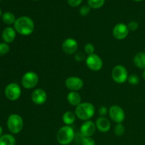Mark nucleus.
Listing matches in <instances>:
<instances>
[{
  "label": "nucleus",
  "instance_id": "nucleus-7",
  "mask_svg": "<svg viewBox=\"0 0 145 145\" xmlns=\"http://www.w3.org/2000/svg\"><path fill=\"white\" fill-rule=\"evenodd\" d=\"M108 114L110 119L113 122L118 123H122L125 119V113L120 106L118 105H113L108 110Z\"/></svg>",
  "mask_w": 145,
  "mask_h": 145
},
{
  "label": "nucleus",
  "instance_id": "nucleus-9",
  "mask_svg": "<svg viewBox=\"0 0 145 145\" xmlns=\"http://www.w3.org/2000/svg\"><path fill=\"white\" fill-rule=\"evenodd\" d=\"M86 65L91 70L97 72V71L101 70L102 69L103 63V60L100 57V56H99L97 54L94 53L93 55H88L86 57Z\"/></svg>",
  "mask_w": 145,
  "mask_h": 145
},
{
  "label": "nucleus",
  "instance_id": "nucleus-13",
  "mask_svg": "<svg viewBox=\"0 0 145 145\" xmlns=\"http://www.w3.org/2000/svg\"><path fill=\"white\" fill-rule=\"evenodd\" d=\"M47 93L42 89H36L31 93V100L35 104L42 105L47 101Z\"/></svg>",
  "mask_w": 145,
  "mask_h": 145
},
{
  "label": "nucleus",
  "instance_id": "nucleus-31",
  "mask_svg": "<svg viewBox=\"0 0 145 145\" xmlns=\"http://www.w3.org/2000/svg\"><path fill=\"white\" fill-rule=\"evenodd\" d=\"M82 145H96V142L91 137H84Z\"/></svg>",
  "mask_w": 145,
  "mask_h": 145
},
{
  "label": "nucleus",
  "instance_id": "nucleus-33",
  "mask_svg": "<svg viewBox=\"0 0 145 145\" xmlns=\"http://www.w3.org/2000/svg\"><path fill=\"white\" fill-rule=\"evenodd\" d=\"M108 113V109L104 106H102L99 109V114L101 117H105Z\"/></svg>",
  "mask_w": 145,
  "mask_h": 145
},
{
  "label": "nucleus",
  "instance_id": "nucleus-5",
  "mask_svg": "<svg viewBox=\"0 0 145 145\" xmlns=\"http://www.w3.org/2000/svg\"><path fill=\"white\" fill-rule=\"evenodd\" d=\"M113 80L117 84H124L128 79V72L123 65H118L113 67L111 72Z\"/></svg>",
  "mask_w": 145,
  "mask_h": 145
},
{
  "label": "nucleus",
  "instance_id": "nucleus-3",
  "mask_svg": "<svg viewBox=\"0 0 145 145\" xmlns=\"http://www.w3.org/2000/svg\"><path fill=\"white\" fill-rule=\"evenodd\" d=\"M75 133L72 126L65 125L60 127L57 133V140L62 145H68L74 140Z\"/></svg>",
  "mask_w": 145,
  "mask_h": 145
},
{
  "label": "nucleus",
  "instance_id": "nucleus-4",
  "mask_svg": "<svg viewBox=\"0 0 145 145\" xmlns=\"http://www.w3.org/2000/svg\"><path fill=\"white\" fill-rule=\"evenodd\" d=\"M7 127L12 134H18L24 128V120L18 114H11L7 119Z\"/></svg>",
  "mask_w": 145,
  "mask_h": 145
},
{
  "label": "nucleus",
  "instance_id": "nucleus-39",
  "mask_svg": "<svg viewBox=\"0 0 145 145\" xmlns=\"http://www.w3.org/2000/svg\"><path fill=\"white\" fill-rule=\"evenodd\" d=\"M0 1H1V0H0Z\"/></svg>",
  "mask_w": 145,
  "mask_h": 145
},
{
  "label": "nucleus",
  "instance_id": "nucleus-1",
  "mask_svg": "<svg viewBox=\"0 0 145 145\" xmlns=\"http://www.w3.org/2000/svg\"><path fill=\"white\" fill-rule=\"evenodd\" d=\"M14 28L20 35L27 36L33 33L35 28V24L32 18L24 16L16 18L14 24Z\"/></svg>",
  "mask_w": 145,
  "mask_h": 145
},
{
  "label": "nucleus",
  "instance_id": "nucleus-20",
  "mask_svg": "<svg viewBox=\"0 0 145 145\" xmlns=\"http://www.w3.org/2000/svg\"><path fill=\"white\" fill-rule=\"evenodd\" d=\"M16 138L12 135L5 134L0 137V145H16Z\"/></svg>",
  "mask_w": 145,
  "mask_h": 145
},
{
  "label": "nucleus",
  "instance_id": "nucleus-32",
  "mask_svg": "<svg viewBox=\"0 0 145 145\" xmlns=\"http://www.w3.org/2000/svg\"><path fill=\"white\" fill-rule=\"evenodd\" d=\"M83 0H67L68 4L71 7H77L82 3Z\"/></svg>",
  "mask_w": 145,
  "mask_h": 145
},
{
  "label": "nucleus",
  "instance_id": "nucleus-30",
  "mask_svg": "<svg viewBox=\"0 0 145 145\" xmlns=\"http://www.w3.org/2000/svg\"><path fill=\"white\" fill-rule=\"evenodd\" d=\"M84 136L82 134V133L79 132V133H75V136H74V141L78 144H82V142H83L84 138Z\"/></svg>",
  "mask_w": 145,
  "mask_h": 145
},
{
  "label": "nucleus",
  "instance_id": "nucleus-25",
  "mask_svg": "<svg viewBox=\"0 0 145 145\" xmlns=\"http://www.w3.org/2000/svg\"><path fill=\"white\" fill-rule=\"evenodd\" d=\"M127 82L130 84L131 85H137L140 82V77L137 76V74H130V76H128V79H127Z\"/></svg>",
  "mask_w": 145,
  "mask_h": 145
},
{
  "label": "nucleus",
  "instance_id": "nucleus-23",
  "mask_svg": "<svg viewBox=\"0 0 145 145\" xmlns=\"http://www.w3.org/2000/svg\"><path fill=\"white\" fill-rule=\"evenodd\" d=\"M114 133L116 135L118 136V137H121L125 133V126L123 125L122 123H118L114 127Z\"/></svg>",
  "mask_w": 145,
  "mask_h": 145
},
{
  "label": "nucleus",
  "instance_id": "nucleus-15",
  "mask_svg": "<svg viewBox=\"0 0 145 145\" xmlns=\"http://www.w3.org/2000/svg\"><path fill=\"white\" fill-rule=\"evenodd\" d=\"M96 129L101 133H107L110 130L111 124L107 118L99 117L96 121Z\"/></svg>",
  "mask_w": 145,
  "mask_h": 145
},
{
  "label": "nucleus",
  "instance_id": "nucleus-11",
  "mask_svg": "<svg viewBox=\"0 0 145 145\" xmlns=\"http://www.w3.org/2000/svg\"><path fill=\"white\" fill-rule=\"evenodd\" d=\"M78 42L74 38H69L65 39L63 41L62 45V49L65 53L67 55H73L75 54L78 50Z\"/></svg>",
  "mask_w": 145,
  "mask_h": 145
},
{
  "label": "nucleus",
  "instance_id": "nucleus-38",
  "mask_svg": "<svg viewBox=\"0 0 145 145\" xmlns=\"http://www.w3.org/2000/svg\"><path fill=\"white\" fill-rule=\"evenodd\" d=\"M33 1H38V0H33Z\"/></svg>",
  "mask_w": 145,
  "mask_h": 145
},
{
  "label": "nucleus",
  "instance_id": "nucleus-2",
  "mask_svg": "<svg viewBox=\"0 0 145 145\" xmlns=\"http://www.w3.org/2000/svg\"><path fill=\"white\" fill-rule=\"evenodd\" d=\"M76 118L83 121L89 120L95 114V107L92 103L89 102L81 103L75 108Z\"/></svg>",
  "mask_w": 145,
  "mask_h": 145
},
{
  "label": "nucleus",
  "instance_id": "nucleus-16",
  "mask_svg": "<svg viewBox=\"0 0 145 145\" xmlns=\"http://www.w3.org/2000/svg\"><path fill=\"white\" fill-rule=\"evenodd\" d=\"M16 36V31L12 27H7L4 28L2 31L1 37L6 43H11L15 40Z\"/></svg>",
  "mask_w": 145,
  "mask_h": 145
},
{
  "label": "nucleus",
  "instance_id": "nucleus-26",
  "mask_svg": "<svg viewBox=\"0 0 145 145\" xmlns=\"http://www.w3.org/2000/svg\"><path fill=\"white\" fill-rule=\"evenodd\" d=\"M95 47L92 43H86L84 46V52L88 55L94 54Z\"/></svg>",
  "mask_w": 145,
  "mask_h": 145
},
{
  "label": "nucleus",
  "instance_id": "nucleus-6",
  "mask_svg": "<svg viewBox=\"0 0 145 145\" xmlns=\"http://www.w3.org/2000/svg\"><path fill=\"white\" fill-rule=\"evenodd\" d=\"M39 82V76L35 72L29 71L23 75L21 84L24 88L26 89H32L38 85Z\"/></svg>",
  "mask_w": 145,
  "mask_h": 145
},
{
  "label": "nucleus",
  "instance_id": "nucleus-18",
  "mask_svg": "<svg viewBox=\"0 0 145 145\" xmlns=\"http://www.w3.org/2000/svg\"><path fill=\"white\" fill-rule=\"evenodd\" d=\"M135 65L141 69H145V52H141L136 54L133 59Z\"/></svg>",
  "mask_w": 145,
  "mask_h": 145
},
{
  "label": "nucleus",
  "instance_id": "nucleus-35",
  "mask_svg": "<svg viewBox=\"0 0 145 145\" xmlns=\"http://www.w3.org/2000/svg\"><path fill=\"white\" fill-rule=\"evenodd\" d=\"M142 77H143V79H144V80L145 81V69H144V72H143V74H142Z\"/></svg>",
  "mask_w": 145,
  "mask_h": 145
},
{
  "label": "nucleus",
  "instance_id": "nucleus-17",
  "mask_svg": "<svg viewBox=\"0 0 145 145\" xmlns=\"http://www.w3.org/2000/svg\"><path fill=\"white\" fill-rule=\"evenodd\" d=\"M68 103L73 106H77L82 103V97L77 91H70L67 96Z\"/></svg>",
  "mask_w": 145,
  "mask_h": 145
},
{
  "label": "nucleus",
  "instance_id": "nucleus-12",
  "mask_svg": "<svg viewBox=\"0 0 145 145\" xmlns=\"http://www.w3.org/2000/svg\"><path fill=\"white\" fill-rule=\"evenodd\" d=\"M129 29L127 25L120 23L116 24L113 29V35L116 39L122 40L127 37L129 34Z\"/></svg>",
  "mask_w": 145,
  "mask_h": 145
},
{
  "label": "nucleus",
  "instance_id": "nucleus-19",
  "mask_svg": "<svg viewBox=\"0 0 145 145\" xmlns=\"http://www.w3.org/2000/svg\"><path fill=\"white\" fill-rule=\"evenodd\" d=\"M76 114L74 112L68 110L66 111L62 116V121L65 123V125H69L71 126L76 120Z\"/></svg>",
  "mask_w": 145,
  "mask_h": 145
},
{
  "label": "nucleus",
  "instance_id": "nucleus-28",
  "mask_svg": "<svg viewBox=\"0 0 145 145\" xmlns=\"http://www.w3.org/2000/svg\"><path fill=\"white\" fill-rule=\"evenodd\" d=\"M74 59H76L77 62H83L84 60H85V59H86V55H85L84 52L79 51V52H76V53H75Z\"/></svg>",
  "mask_w": 145,
  "mask_h": 145
},
{
  "label": "nucleus",
  "instance_id": "nucleus-37",
  "mask_svg": "<svg viewBox=\"0 0 145 145\" xmlns=\"http://www.w3.org/2000/svg\"><path fill=\"white\" fill-rule=\"evenodd\" d=\"M1 15H2V13H1V10L0 9V17L1 16Z\"/></svg>",
  "mask_w": 145,
  "mask_h": 145
},
{
  "label": "nucleus",
  "instance_id": "nucleus-34",
  "mask_svg": "<svg viewBox=\"0 0 145 145\" xmlns=\"http://www.w3.org/2000/svg\"><path fill=\"white\" fill-rule=\"evenodd\" d=\"M2 134H3V128L0 126V137H1V135H3Z\"/></svg>",
  "mask_w": 145,
  "mask_h": 145
},
{
  "label": "nucleus",
  "instance_id": "nucleus-14",
  "mask_svg": "<svg viewBox=\"0 0 145 145\" xmlns=\"http://www.w3.org/2000/svg\"><path fill=\"white\" fill-rule=\"evenodd\" d=\"M96 123H93L91 120H87V121L84 122L80 127V133L84 136L86 137H91L96 132Z\"/></svg>",
  "mask_w": 145,
  "mask_h": 145
},
{
  "label": "nucleus",
  "instance_id": "nucleus-24",
  "mask_svg": "<svg viewBox=\"0 0 145 145\" xmlns=\"http://www.w3.org/2000/svg\"><path fill=\"white\" fill-rule=\"evenodd\" d=\"M10 47L8 43L6 42H0V56L5 55L9 52Z\"/></svg>",
  "mask_w": 145,
  "mask_h": 145
},
{
  "label": "nucleus",
  "instance_id": "nucleus-21",
  "mask_svg": "<svg viewBox=\"0 0 145 145\" xmlns=\"http://www.w3.org/2000/svg\"><path fill=\"white\" fill-rule=\"evenodd\" d=\"M16 17L14 14L9 11H7V12L4 13L2 14V21L4 23L7 25H12L14 24L16 21Z\"/></svg>",
  "mask_w": 145,
  "mask_h": 145
},
{
  "label": "nucleus",
  "instance_id": "nucleus-8",
  "mask_svg": "<svg viewBox=\"0 0 145 145\" xmlns=\"http://www.w3.org/2000/svg\"><path fill=\"white\" fill-rule=\"evenodd\" d=\"M4 93L8 100L14 101L18 100L21 96V89L16 83H10L6 86Z\"/></svg>",
  "mask_w": 145,
  "mask_h": 145
},
{
  "label": "nucleus",
  "instance_id": "nucleus-10",
  "mask_svg": "<svg viewBox=\"0 0 145 145\" xmlns=\"http://www.w3.org/2000/svg\"><path fill=\"white\" fill-rule=\"evenodd\" d=\"M65 86L70 91H78L84 86V81L78 76H69L65 80Z\"/></svg>",
  "mask_w": 145,
  "mask_h": 145
},
{
  "label": "nucleus",
  "instance_id": "nucleus-27",
  "mask_svg": "<svg viewBox=\"0 0 145 145\" xmlns=\"http://www.w3.org/2000/svg\"><path fill=\"white\" fill-rule=\"evenodd\" d=\"M91 8L88 5H84L79 8V14L82 16H86L90 13Z\"/></svg>",
  "mask_w": 145,
  "mask_h": 145
},
{
  "label": "nucleus",
  "instance_id": "nucleus-22",
  "mask_svg": "<svg viewBox=\"0 0 145 145\" xmlns=\"http://www.w3.org/2000/svg\"><path fill=\"white\" fill-rule=\"evenodd\" d=\"M88 6L93 9L101 8L105 4V0H87Z\"/></svg>",
  "mask_w": 145,
  "mask_h": 145
},
{
  "label": "nucleus",
  "instance_id": "nucleus-36",
  "mask_svg": "<svg viewBox=\"0 0 145 145\" xmlns=\"http://www.w3.org/2000/svg\"><path fill=\"white\" fill-rule=\"evenodd\" d=\"M135 1H137V2H139V1H143V0H134Z\"/></svg>",
  "mask_w": 145,
  "mask_h": 145
},
{
  "label": "nucleus",
  "instance_id": "nucleus-29",
  "mask_svg": "<svg viewBox=\"0 0 145 145\" xmlns=\"http://www.w3.org/2000/svg\"><path fill=\"white\" fill-rule=\"evenodd\" d=\"M127 27H128L129 31H135L138 29L139 24L137 21H130V22L127 24Z\"/></svg>",
  "mask_w": 145,
  "mask_h": 145
}]
</instances>
